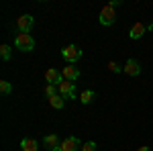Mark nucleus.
I'll return each instance as SVG.
<instances>
[{
  "mask_svg": "<svg viewBox=\"0 0 153 151\" xmlns=\"http://www.w3.org/2000/svg\"><path fill=\"white\" fill-rule=\"evenodd\" d=\"M118 6V0L114 2H110V4H106L104 8L100 10V25H104V27H110V25L114 23V19H117V14H114V8Z\"/></svg>",
  "mask_w": 153,
  "mask_h": 151,
  "instance_id": "obj_1",
  "label": "nucleus"
},
{
  "mask_svg": "<svg viewBox=\"0 0 153 151\" xmlns=\"http://www.w3.org/2000/svg\"><path fill=\"white\" fill-rule=\"evenodd\" d=\"M14 47L19 51H33L35 49V39L29 35V33H19L14 39Z\"/></svg>",
  "mask_w": 153,
  "mask_h": 151,
  "instance_id": "obj_2",
  "label": "nucleus"
},
{
  "mask_svg": "<svg viewBox=\"0 0 153 151\" xmlns=\"http://www.w3.org/2000/svg\"><path fill=\"white\" fill-rule=\"evenodd\" d=\"M61 57L65 59L68 63H76L78 59L82 57V49L78 45H68L65 49H61Z\"/></svg>",
  "mask_w": 153,
  "mask_h": 151,
  "instance_id": "obj_3",
  "label": "nucleus"
},
{
  "mask_svg": "<svg viewBox=\"0 0 153 151\" xmlns=\"http://www.w3.org/2000/svg\"><path fill=\"white\" fill-rule=\"evenodd\" d=\"M33 25H35V21H33L31 14H21V16L16 19V29H19L21 33H29V31L33 29Z\"/></svg>",
  "mask_w": 153,
  "mask_h": 151,
  "instance_id": "obj_4",
  "label": "nucleus"
},
{
  "mask_svg": "<svg viewBox=\"0 0 153 151\" xmlns=\"http://www.w3.org/2000/svg\"><path fill=\"white\" fill-rule=\"evenodd\" d=\"M57 90L63 98H78L76 96V90H74V82H68V80H61L57 84Z\"/></svg>",
  "mask_w": 153,
  "mask_h": 151,
  "instance_id": "obj_5",
  "label": "nucleus"
},
{
  "mask_svg": "<svg viewBox=\"0 0 153 151\" xmlns=\"http://www.w3.org/2000/svg\"><path fill=\"white\" fill-rule=\"evenodd\" d=\"M82 149V143H80V139L78 137H68V139L61 141V145H59V151H78Z\"/></svg>",
  "mask_w": 153,
  "mask_h": 151,
  "instance_id": "obj_6",
  "label": "nucleus"
},
{
  "mask_svg": "<svg viewBox=\"0 0 153 151\" xmlns=\"http://www.w3.org/2000/svg\"><path fill=\"white\" fill-rule=\"evenodd\" d=\"M123 71L127 76H139L141 74V65H139L137 59H127V63L123 65Z\"/></svg>",
  "mask_w": 153,
  "mask_h": 151,
  "instance_id": "obj_7",
  "label": "nucleus"
},
{
  "mask_svg": "<svg viewBox=\"0 0 153 151\" xmlns=\"http://www.w3.org/2000/svg\"><path fill=\"white\" fill-rule=\"evenodd\" d=\"M61 76H63V80H68V82H76L80 78V70L70 63V65H65V68L61 70Z\"/></svg>",
  "mask_w": 153,
  "mask_h": 151,
  "instance_id": "obj_8",
  "label": "nucleus"
},
{
  "mask_svg": "<svg viewBox=\"0 0 153 151\" xmlns=\"http://www.w3.org/2000/svg\"><path fill=\"white\" fill-rule=\"evenodd\" d=\"M45 80H47V84L57 86L59 82L63 80V76H61V71H57L55 68H49V70H45Z\"/></svg>",
  "mask_w": 153,
  "mask_h": 151,
  "instance_id": "obj_9",
  "label": "nucleus"
},
{
  "mask_svg": "<svg viewBox=\"0 0 153 151\" xmlns=\"http://www.w3.org/2000/svg\"><path fill=\"white\" fill-rule=\"evenodd\" d=\"M145 33H147V27H145L143 23H135L133 27H131V31H129V37L131 39H141Z\"/></svg>",
  "mask_w": 153,
  "mask_h": 151,
  "instance_id": "obj_10",
  "label": "nucleus"
},
{
  "mask_svg": "<svg viewBox=\"0 0 153 151\" xmlns=\"http://www.w3.org/2000/svg\"><path fill=\"white\" fill-rule=\"evenodd\" d=\"M43 143H45V147H47V149H57L59 145H61V143H59V137L57 135H45V139H43Z\"/></svg>",
  "mask_w": 153,
  "mask_h": 151,
  "instance_id": "obj_11",
  "label": "nucleus"
},
{
  "mask_svg": "<svg viewBox=\"0 0 153 151\" xmlns=\"http://www.w3.org/2000/svg\"><path fill=\"white\" fill-rule=\"evenodd\" d=\"M21 149L23 151H39V143L35 139H23L21 141Z\"/></svg>",
  "mask_w": 153,
  "mask_h": 151,
  "instance_id": "obj_12",
  "label": "nucleus"
},
{
  "mask_svg": "<svg viewBox=\"0 0 153 151\" xmlns=\"http://www.w3.org/2000/svg\"><path fill=\"white\" fill-rule=\"evenodd\" d=\"M49 104L53 106V108H57V110H61V108L65 106V102H63V96H61V94H57V96H51V98H49Z\"/></svg>",
  "mask_w": 153,
  "mask_h": 151,
  "instance_id": "obj_13",
  "label": "nucleus"
},
{
  "mask_svg": "<svg viewBox=\"0 0 153 151\" xmlns=\"http://www.w3.org/2000/svg\"><path fill=\"white\" fill-rule=\"evenodd\" d=\"M92 100H94V92H92V90H84V92L80 94V102H82V104H90Z\"/></svg>",
  "mask_w": 153,
  "mask_h": 151,
  "instance_id": "obj_14",
  "label": "nucleus"
},
{
  "mask_svg": "<svg viewBox=\"0 0 153 151\" xmlns=\"http://www.w3.org/2000/svg\"><path fill=\"white\" fill-rule=\"evenodd\" d=\"M59 90H57V86H53V84H47L45 86V96L47 98H51V96H57Z\"/></svg>",
  "mask_w": 153,
  "mask_h": 151,
  "instance_id": "obj_15",
  "label": "nucleus"
},
{
  "mask_svg": "<svg viewBox=\"0 0 153 151\" xmlns=\"http://www.w3.org/2000/svg\"><path fill=\"white\" fill-rule=\"evenodd\" d=\"M0 57L4 59V61H6V59H10V45H6V43H4V45H0Z\"/></svg>",
  "mask_w": 153,
  "mask_h": 151,
  "instance_id": "obj_16",
  "label": "nucleus"
},
{
  "mask_svg": "<svg viewBox=\"0 0 153 151\" xmlns=\"http://www.w3.org/2000/svg\"><path fill=\"white\" fill-rule=\"evenodd\" d=\"M0 92L4 94V96L10 94L12 92V84H10V82H6V80H2V82H0Z\"/></svg>",
  "mask_w": 153,
  "mask_h": 151,
  "instance_id": "obj_17",
  "label": "nucleus"
},
{
  "mask_svg": "<svg viewBox=\"0 0 153 151\" xmlns=\"http://www.w3.org/2000/svg\"><path fill=\"white\" fill-rule=\"evenodd\" d=\"M108 70L112 71V74H118V71H123V68L118 65L117 61H110V63H108Z\"/></svg>",
  "mask_w": 153,
  "mask_h": 151,
  "instance_id": "obj_18",
  "label": "nucleus"
},
{
  "mask_svg": "<svg viewBox=\"0 0 153 151\" xmlns=\"http://www.w3.org/2000/svg\"><path fill=\"white\" fill-rule=\"evenodd\" d=\"M82 151H96V143H94V141L84 143V145H82Z\"/></svg>",
  "mask_w": 153,
  "mask_h": 151,
  "instance_id": "obj_19",
  "label": "nucleus"
},
{
  "mask_svg": "<svg viewBox=\"0 0 153 151\" xmlns=\"http://www.w3.org/2000/svg\"><path fill=\"white\" fill-rule=\"evenodd\" d=\"M137 151H149V147H147V145H143V147H139Z\"/></svg>",
  "mask_w": 153,
  "mask_h": 151,
  "instance_id": "obj_20",
  "label": "nucleus"
},
{
  "mask_svg": "<svg viewBox=\"0 0 153 151\" xmlns=\"http://www.w3.org/2000/svg\"><path fill=\"white\" fill-rule=\"evenodd\" d=\"M53 151H59V147H57V149H53Z\"/></svg>",
  "mask_w": 153,
  "mask_h": 151,
  "instance_id": "obj_21",
  "label": "nucleus"
}]
</instances>
